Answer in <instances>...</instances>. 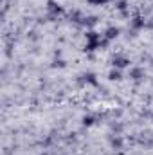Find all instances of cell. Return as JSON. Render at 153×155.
I'll return each mask as SVG.
<instances>
[{
    "instance_id": "6da1fadb",
    "label": "cell",
    "mask_w": 153,
    "mask_h": 155,
    "mask_svg": "<svg viewBox=\"0 0 153 155\" xmlns=\"http://www.w3.org/2000/svg\"><path fill=\"white\" fill-rule=\"evenodd\" d=\"M128 63H130V61H128L126 58H115L114 60V65L117 67V69H122V67H126Z\"/></svg>"
},
{
    "instance_id": "277c9868",
    "label": "cell",
    "mask_w": 153,
    "mask_h": 155,
    "mask_svg": "<svg viewBox=\"0 0 153 155\" xmlns=\"http://www.w3.org/2000/svg\"><path fill=\"white\" fill-rule=\"evenodd\" d=\"M119 78H121L119 71H112V72H110V79H119Z\"/></svg>"
},
{
    "instance_id": "7a4b0ae2",
    "label": "cell",
    "mask_w": 153,
    "mask_h": 155,
    "mask_svg": "<svg viewBox=\"0 0 153 155\" xmlns=\"http://www.w3.org/2000/svg\"><path fill=\"white\" fill-rule=\"evenodd\" d=\"M117 33H119V29H114V27H112V29H108V31H106V38H115V36H117Z\"/></svg>"
},
{
    "instance_id": "5b68a950",
    "label": "cell",
    "mask_w": 153,
    "mask_h": 155,
    "mask_svg": "<svg viewBox=\"0 0 153 155\" xmlns=\"http://www.w3.org/2000/svg\"><path fill=\"white\" fill-rule=\"evenodd\" d=\"M88 2H90L92 5H101V4H105L106 0H88Z\"/></svg>"
},
{
    "instance_id": "3957f363",
    "label": "cell",
    "mask_w": 153,
    "mask_h": 155,
    "mask_svg": "<svg viewBox=\"0 0 153 155\" xmlns=\"http://www.w3.org/2000/svg\"><path fill=\"white\" fill-rule=\"evenodd\" d=\"M141 76H142V72H141L139 69H133V71H132V78H133V79H139Z\"/></svg>"
},
{
    "instance_id": "8992f818",
    "label": "cell",
    "mask_w": 153,
    "mask_h": 155,
    "mask_svg": "<svg viewBox=\"0 0 153 155\" xmlns=\"http://www.w3.org/2000/svg\"><path fill=\"white\" fill-rule=\"evenodd\" d=\"M83 121H85V124H92V123H94V119H92V117H85Z\"/></svg>"
}]
</instances>
